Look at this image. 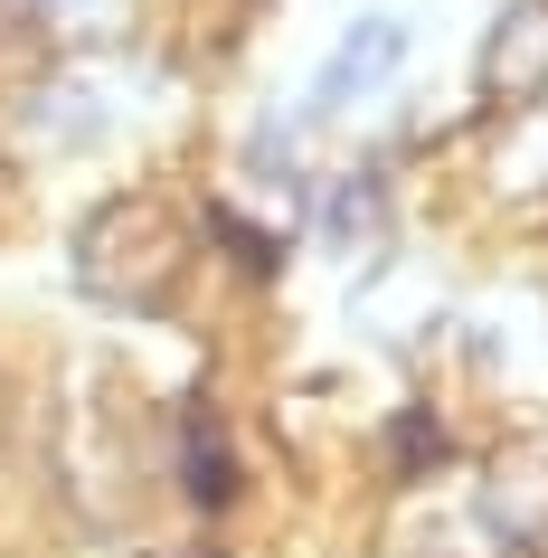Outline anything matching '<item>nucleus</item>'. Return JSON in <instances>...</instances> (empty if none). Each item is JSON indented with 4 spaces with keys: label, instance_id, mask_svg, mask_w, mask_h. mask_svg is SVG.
<instances>
[{
    "label": "nucleus",
    "instance_id": "8",
    "mask_svg": "<svg viewBox=\"0 0 548 558\" xmlns=\"http://www.w3.org/2000/svg\"><path fill=\"white\" fill-rule=\"evenodd\" d=\"M388 228H398V218H388V180L378 171H350V180L321 190V246H331L350 275H369V265L388 256Z\"/></svg>",
    "mask_w": 548,
    "mask_h": 558
},
{
    "label": "nucleus",
    "instance_id": "7",
    "mask_svg": "<svg viewBox=\"0 0 548 558\" xmlns=\"http://www.w3.org/2000/svg\"><path fill=\"white\" fill-rule=\"evenodd\" d=\"M161 473H171V493L190 501V511H228V501H236L246 464H236V445H228V416L208 408V398H180V416H171V454H161Z\"/></svg>",
    "mask_w": 548,
    "mask_h": 558
},
{
    "label": "nucleus",
    "instance_id": "9",
    "mask_svg": "<svg viewBox=\"0 0 548 558\" xmlns=\"http://www.w3.org/2000/svg\"><path fill=\"white\" fill-rule=\"evenodd\" d=\"M483 180L501 199H548V105H520V114H491V161Z\"/></svg>",
    "mask_w": 548,
    "mask_h": 558
},
{
    "label": "nucleus",
    "instance_id": "2",
    "mask_svg": "<svg viewBox=\"0 0 548 558\" xmlns=\"http://www.w3.org/2000/svg\"><path fill=\"white\" fill-rule=\"evenodd\" d=\"M151 105H161V66L76 38V48L20 95V133H29L38 151H105V143H123Z\"/></svg>",
    "mask_w": 548,
    "mask_h": 558
},
{
    "label": "nucleus",
    "instance_id": "6",
    "mask_svg": "<svg viewBox=\"0 0 548 558\" xmlns=\"http://www.w3.org/2000/svg\"><path fill=\"white\" fill-rule=\"evenodd\" d=\"M265 20H275V0H171V20H161V76H228Z\"/></svg>",
    "mask_w": 548,
    "mask_h": 558
},
{
    "label": "nucleus",
    "instance_id": "5",
    "mask_svg": "<svg viewBox=\"0 0 548 558\" xmlns=\"http://www.w3.org/2000/svg\"><path fill=\"white\" fill-rule=\"evenodd\" d=\"M520 105H548V0H511L483 29V58H473V114H520Z\"/></svg>",
    "mask_w": 548,
    "mask_h": 558
},
{
    "label": "nucleus",
    "instance_id": "11",
    "mask_svg": "<svg viewBox=\"0 0 548 558\" xmlns=\"http://www.w3.org/2000/svg\"><path fill=\"white\" fill-rule=\"evenodd\" d=\"M426 558H520V549H511V539H491V530L463 511V521H445V530L426 539Z\"/></svg>",
    "mask_w": 548,
    "mask_h": 558
},
{
    "label": "nucleus",
    "instance_id": "12",
    "mask_svg": "<svg viewBox=\"0 0 548 558\" xmlns=\"http://www.w3.org/2000/svg\"><path fill=\"white\" fill-rule=\"evenodd\" d=\"M180 558H228V549H180Z\"/></svg>",
    "mask_w": 548,
    "mask_h": 558
},
{
    "label": "nucleus",
    "instance_id": "4",
    "mask_svg": "<svg viewBox=\"0 0 548 558\" xmlns=\"http://www.w3.org/2000/svg\"><path fill=\"white\" fill-rule=\"evenodd\" d=\"M473 521L511 539L520 558H548V436H501L473 473Z\"/></svg>",
    "mask_w": 548,
    "mask_h": 558
},
{
    "label": "nucleus",
    "instance_id": "3",
    "mask_svg": "<svg viewBox=\"0 0 548 558\" xmlns=\"http://www.w3.org/2000/svg\"><path fill=\"white\" fill-rule=\"evenodd\" d=\"M398 86H406V29L398 20H350L341 48L303 86V123H369L378 105H398Z\"/></svg>",
    "mask_w": 548,
    "mask_h": 558
},
{
    "label": "nucleus",
    "instance_id": "13",
    "mask_svg": "<svg viewBox=\"0 0 548 558\" xmlns=\"http://www.w3.org/2000/svg\"><path fill=\"white\" fill-rule=\"evenodd\" d=\"M0 208H10V171H0Z\"/></svg>",
    "mask_w": 548,
    "mask_h": 558
},
{
    "label": "nucleus",
    "instance_id": "1",
    "mask_svg": "<svg viewBox=\"0 0 548 558\" xmlns=\"http://www.w3.org/2000/svg\"><path fill=\"white\" fill-rule=\"evenodd\" d=\"M190 265H199V218L171 190H105L66 228V284L114 323H161L190 294Z\"/></svg>",
    "mask_w": 548,
    "mask_h": 558
},
{
    "label": "nucleus",
    "instance_id": "10",
    "mask_svg": "<svg viewBox=\"0 0 548 558\" xmlns=\"http://www.w3.org/2000/svg\"><path fill=\"white\" fill-rule=\"evenodd\" d=\"M114 20V0H0V48H76Z\"/></svg>",
    "mask_w": 548,
    "mask_h": 558
}]
</instances>
